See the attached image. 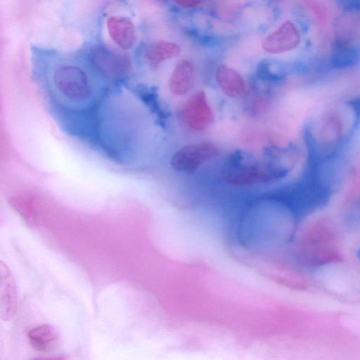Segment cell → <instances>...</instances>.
<instances>
[{
  "instance_id": "cell-1",
  "label": "cell",
  "mask_w": 360,
  "mask_h": 360,
  "mask_svg": "<svg viewBox=\"0 0 360 360\" xmlns=\"http://www.w3.org/2000/svg\"><path fill=\"white\" fill-rule=\"evenodd\" d=\"M296 252L299 262L309 267L342 260L336 232L326 219L316 220L307 229L297 243Z\"/></svg>"
},
{
  "instance_id": "cell-2",
  "label": "cell",
  "mask_w": 360,
  "mask_h": 360,
  "mask_svg": "<svg viewBox=\"0 0 360 360\" xmlns=\"http://www.w3.org/2000/svg\"><path fill=\"white\" fill-rule=\"evenodd\" d=\"M52 81L58 92L71 101L83 102L91 95L89 77L76 65L61 63L57 65L53 72Z\"/></svg>"
},
{
  "instance_id": "cell-3",
  "label": "cell",
  "mask_w": 360,
  "mask_h": 360,
  "mask_svg": "<svg viewBox=\"0 0 360 360\" xmlns=\"http://www.w3.org/2000/svg\"><path fill=\"white\" fill-rule=\"evenodd\" d=\"M217 153L216 146L209 141L188 144L174 153L170 160V165L180 172L193 173Z\"/></svg>"
},
{
  "instance_id": "cell-4",
  "label": "cell",
  "mask_w": 360,
  "mask_h": 360,
  "mask_svg": "<svg viewBox=\"0 0 360 360\" xmlns=\"http://www.w3.org/2000/svg\"><path fill=\"white\" fill-rule=\"evenodd\" d=\"M181 116L191 129L201 131L212 122L213 113L202 91L193 94L184 104Z\"/></svg>"
},
{
  "instance_id": "cell-5",
  "label": "cell",
  "mask_w": 360,
  "mask_h": 360,
  "mask_svg": "<svg viewBox=\"0 0 360 360\" xmlns=\"http://www.w3.org/2000/svg\"><path fill=\"white\" fill-rule=\"evenodd\" d=\"M300 42V35L297 27L288 20L263 39L262 47L269 53L278 54L294 49Z\"/></svg>"
},
{
  "instance_id": "cell-6",
  "label": "cell",
  "mask_w": 360,
  "mask_h": 360,
  "mask_svg": "<svg viewBox=\"0 0 360 360\" xmlns=\"http://www.w3.org/2000/svg\"><path fill=\"white\" fill-rule=\"evenodd\" d=\"M94 63L96 68L108 77H118L129 71V59L105 48H100L94 54Z\"/></svg>"
},
{
  "instance_id": "cell-7",
  "label": "cell",
  "mask_w": 360,
  "mask_h": 360,
  "mask_svg": "<svg viewBox=\"0 0 360 360\" xmlns=\"http://www.w3.org/2000/svg\"><path fill=\"white\" fill-rule=\"evenodd\" d=\"M106 25L109 36L118 46L127 50L134 46L136 31L130 18L112 15L108 18Z\"/></svg>"
},
{
  "instance_id": "cell-8",
  "label": "cell",
  "mask_w": 360,
  "mask_h": 360,
  "mask_svg": "<svg viewBox=\"0 0 360 360\" xmlns=\"http://www.w3.org/2000/svg\"><path fill=\"white\" fill-rule=\"evenodd\" d=\"M215 77L222 91L229 97L240 98L244 96L245 83L236 70L226 65H220L216 70Z\"/></svg>"
},
{
  "instance_id": "cell-9",
  "label": "cell",
  "mask_w": 360,
  "mask_h": 360,
  "mask_svg": "<svg viewBox=\"0 0 360 360\" xmlns=\"http://www.w3.org/2000/svg\"><path fill=\"white\" fill-rule=\"evenodd\" d=\"M193 65L188 60H180L173 69L169 79L171 92L176 96L186 94L193 82Z\"/></svg>"
},
{
  "instance_id": "cell-10",
  "label": "cell",
  "mask_w": 360,
  "mask_h": 360,
  "mask_svg": "<svg viewBox=\"0 0 360 360\" xmlns=\"http://www.w3.org/2000/svg\"><path fill=\"white\" fill-rule=\"evenodd\" d=\"M27 338L33 349L47 352L56 347L60 335L53 326L42 324L30 329L27 333Z\"/></svg>"
},
{
  "instance_id": "cell-11",
  "label": "cell",
  "mask_w": 360,
  "mask_h": 360,
  "mask_svg": "<svg viewBox=\"0 0 360 360\" xmlns=\"http://www.w3.org/2000/svg\"><path fill=\"white\" fill-rule=\"evenodd\" d=\"M180 51L181 49L177 44L160 40L148 47L145 57L150 66L156 68L165 60L177 56Z\"/></svg>"
},
{
  "instance_id": "cell-12",
  "label": "cell",
  "mask_w": 360,
  "mask_h": 360,
  "mask_svg": "<svg viewBox=\"0 0 360 360\" xmlns=\"http://www.w3.org/2000/svg\"><path fill=\"white\" fill-rule=\"evenodd\" d=\"M342 134V124L338 116L334 113L326 115L321 124L320 141L325 147L337 144Z\"/></svg>"
},
{
  "instance_id": "cell-13",
  "label": "cell",
  "mask_w": 360,
  "mask_h": 360,
  "mask_svg": "<svg viewBox=\"0 0 360 360\" xmlns=\"http://www.w3.org/2000/svg\"><path fill=\"white\" fill-rule=\"evenodd\" d=\"M347 103L352 108L356 117L360 119V96L351 98Z\"/></svg>"
},
{
  "instance_id": "cell-14",
  "label": "cell",
  "mask_w": 360,
  "mask_h": 360,
  "mask_svg": "<svg viewBox=\"0 0 360 360\" xmlns=\"http://www.w3.org/2000/svg\"><path fill=\"white\" fill-rule=\"evenodd\" d=\"M202 1L199 0H178L175 3L184 8H191L200 5Z\"/></svg>"
},
{
  "instance_id": "cell-15",
  "label": "cell",
  "mask_w": 360,
  "mask_h": 360,
  "mask_svg": "<svg viewBox=\"0 0 360 360\" xmlns=\"http://www.w3.org/2000/svg\"><path fill=\"white\" fill-rule=\"evenodd\" d=\"M67 356L63 355L60 356H39V357H34L30 359V360H67Z\"/></svg>"
},
{
  "instance_id": "cell-16",
  "label": "cell",
  "mask_w": 360,
  "mask_h": 360,
  "mask_svg": "<svg viewBox=\"0 0 360 360\" xmlns=\"http://www.w3.org/2000/svg\"><path fill=\"white\" fill-rule=\"evenodd\" d=\"M358 202H359V209H360V198H359V200Z\"/></svg>"
}]
</instances>
